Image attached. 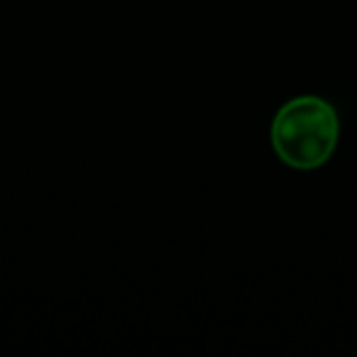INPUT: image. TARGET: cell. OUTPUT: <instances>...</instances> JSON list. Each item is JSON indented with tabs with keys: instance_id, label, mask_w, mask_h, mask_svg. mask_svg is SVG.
I'll return each instance as SVG.
<instances>
[{
	"instance_id": "6da1fadb",
	"label": "cell",
	"mask_w": 357,
	"mask_h": 357,
	"mask_svg": "<svg viewBox=\"0 0 357 357\" xmlns=\"http://www.w3.org/2000/svg\"><path fill=\"white\" fill-rule=\"evenodd\" d=\"M272 147L291 169H318L333 157L340 137V120L326 98L296 96L272 120Z\"/></svg>"
}]
</instances>
